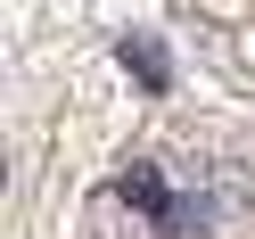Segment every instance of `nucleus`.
Here are the masks:
<instances>
[{"instance_id":"obj_2","label":"nucleus","mask_w":255,"mask_h":239,"mask_svg":"<svg viewBox=\"0 0 255 239\" xmlns=\"http://www.w3.org/2000/svg\"><path fill=\"white\" fill-rule=\"evenodd\" d=\"M124 198H132V206H140L148 223H173V206H181V198H165L156 165H132V173H124Z\"/></svg>"},{"instance_id":"obj_1","label":"nucleus","mask_w":255,"mask_h":239,"mask_svg":"<svg viewBox=\"0 0 255 239\" xmlns=\"http://www.w3.org/2000/svg\"><path fill=\"white\" fill-rule=\"evenodd\" d=\"M124 66H132L140 91H165V83H173V58H165L156 33H124Z\"/></svg>"}]
</instances>
